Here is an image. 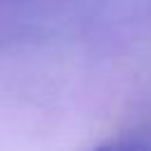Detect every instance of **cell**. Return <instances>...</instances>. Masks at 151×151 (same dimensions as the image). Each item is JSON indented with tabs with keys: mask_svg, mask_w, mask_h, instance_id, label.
I'll use <instances>...</instances> for the list:
<instances>
[{
	"mask_svg": "<svg viewBox=\"0 0 151 151\" xmlns=\"http://www.w3.org/2000/svg\"><path fill=\"white\" fill-rule=\"evenodd\" d=\"M92 151H146L142 144L137 142H130V139H116V142H106V144H99L97 149Z\"/></svg>",
	"mask_w": 151,
	"mask_h": 151,
	"instance_id": "cell-1",
	"label": "cell"
}]
</instances>
